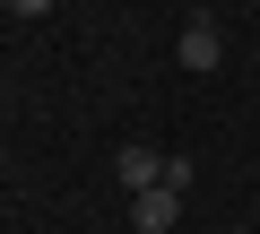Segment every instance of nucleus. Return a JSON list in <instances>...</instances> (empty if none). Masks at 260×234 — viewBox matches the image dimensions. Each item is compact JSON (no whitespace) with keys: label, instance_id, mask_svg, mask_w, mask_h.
Here are the masks:
<instances>
[{"label":"nucleus","instance_id":"1","mask_svg":"<svg viewBox=\"0 0 260 234\" xmlns=\"http://www.w3.org/2000/svg\"><path fill=\"white\" fill-rule=\"evenodd\" d=\"M174 217H182V191L174 182H156V191L130 199V225H139V234H174Z\"/></svg>","mask_w":260,"mask_h":234},{"label":"nucleus","instance_id":"2","mask_svg":"<svg viewBox=\"0 0 260 234\" xmlns=\"http://www.w3.org/2000/svg\"><path fill=\"white\" fill-rule=\"evenodd\" d=\"M174 61H182V70H217V61H225L217 18H191V26H182V44H174Z\"/></svg>","mask_w":260,"mask_h":234},{"label":"nucleus","instance_id":"3","mask_svg":"<svg viewBox=\"0 0 260 234\" xmlns=\"http://www.w3.org/2000/svg\"><path fill=\"white\" fill-rule=\"evenodd\" d=\"M113 174H121V182H130V199H139V191H156V182H165V156H156V148H148V139H130V148H121V156H113Z\"/></svg>","mask_w":260,"mask_h":234},{"label":"nucleus","instance_id":"4","mask_svg":"<svg viewBox=\"0 0 260 234\" xmlns=\"http://www.w3.org/2000/svg\"><path fill=\"white\" fill-rule=\"evenodd\" d=\"M9 9H26V18H44V9H61V0H9Z\"/></svg>","mask_w":260,"mask_h":234},{"label":"nucleus","instance_id":"5","mask_svg":"<svg viewBox=\"0 0 260 234\" xmlns=\"http://www.w3.org/2000/svg\"><path fill=\"white\" fill-rule=\"evenodd\" d=\"M0 9H9V0H0Z\"/></svg>","mask_w":260,"mask_h":234}]
</instances>
